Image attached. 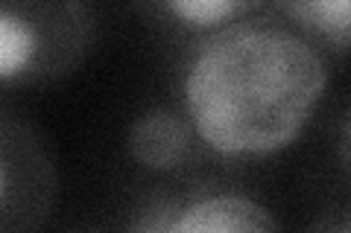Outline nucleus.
<instances>
[{
  "mask_svg": "<svg viewBox=\"0 0 351 233\" xmlns=\"http://www.w3.org/2000/svg\"><path fill=\"white\" fill-rule=\"evenodd\" d=\"M129 3L147 24L170 36L199 38L267 12L269 0H129Z\"/></svg>",
  "mask_w": 351,
  "mask_h": 233,
  "instance_id": "nucleus-6",
  "label": "nucleus"
},
{
  "mask_svg": "<svg viewBox=\"0 0 351 233\" xmlns=\"http://www.w3.org/2000/svg\"><path fill=\"white\" fill-rule=\"evenodd\" d=\"M126 152L141 169L167 178H188L202 166V152H211L196 135L184 108L152 105L132 120Z\"/></svg>",
  "mask_w": 351,
  "mask_h": 233,
  "instance_id": "nucleus-5",
  "label": "nucleus"
},
{
  "mask_svg": "<svg viewBox=\"0 0 351 233\" xmlns=\"http://www.w3.org/2000/svg\"><path fill=\"white\" fill-rule=\"evenodd\" d=\"M311 230H351V204H334L328 210H319V216L307 221Z\"/></svg>",
  "mask_w": 351,
  "mask_h": 233,
  "instance_id": "nucleus-8",
  "label": "nucleus"
},
{
  "mask_svg": "<svg viewBox=\"0 0 351 233\" xmlns=\"http://www.w3.org/2000/svg\"><path fill=\"white\" fill-rule=\"evenodd\" d=\"M337 161H339V169L351 181V108L346 111L343 123H339L337 131Z\"/></svg>",
  "mask_w": 351,
  "mask_h": 233,
  "instance_id": "nucleus-9",
  "label": "nucleus"
},
{
  "mask_svg": "<svg viewBox=\"0 0 351 233\" xmlns=\"http://www.w3.org/2000/svg\"><path fill=\"white\" fill-rule=\"evenodd\" d=\"M267 12L302 32L325 55L351 53V0H269Z\"/></svg>",
  "mask_w": 351,
  "mask_h": 233,
  "instance_id": "nucleus-7",
  "label": "nucleus"
},
{
  "mask_svg": "<svg viewBox=\"0 0 351 233\" xmlns=\"http://www.w3.org/2000/svg\"><path fill=\"white\" fill-rule=\"evenodd\" d=\"M59 202V169L44 135L6 105L0 108V230L47 225Z\"/></svg>",
  "mask_w": 351,
  "mask_h": 233,
  "instance_id": "nucleus-3",
  "label": "nucleus"
},
{
  "mask_svg": "<svg viewBox=\"0 0 351 233\" xmlns=\"http://www.w3.org/2000/svg\"><path fill=\"white\" fill-rule=\"evenodd\" d=\"M100 36L94 0H0V82L50 85L71 76Z\"/></svg>",
  "mask_w": 351,
  "mask_h": 233,
  "instance_id": "nucleus-2",
  "label": "nucleus"
},
{
  "mask_svg": "<svg viewBox=\"0 0 351 233\" xmlns=\"http://www.w3.org/2000/svg\"><path fill=\"white\" fill-rule=\"evenodd\" d=\"M325 87V53L269 12L191 38L179 73L182 108L196 135L234 161L287 149Z\"/></svg>",
  "mask_w": 351,
  "mask_h": 233,
  "instance_id": "nucleus-1",
  "label": "nucleus"
},
{
  "mask_svg": "<svg viewBox=\"0 0 351 233\" xmlns=\"http://www.w3.org/2000/svg\"><path fill=\"white\" fill-rule=\"evenodd\" d=\"M120 219L123 230L135 233H191V230H276L278 219L261 202L234 190L182 187V190H147L135 195Z\"/></svg>",
  "mask_w": 351,
  "mask_h": 233,
  "instance_id": "nucleus-4",
  "label": "nucleus"
}]
</instances>
